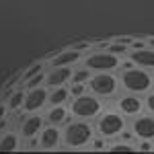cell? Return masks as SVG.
Instances as JSON below:
<instances>
[{
    "instance_id": "obj_12",
    "label": "cell",
    "mask_w": 154,
    "mask_h": 154,
    "mask_svg": "<svg viewBox=\"0 0 154 154\" xmlns=\"http://www.w3.org/2000/svg\"><path fill=\"white\" fill-rule=\"evenodd\" d=\"M117 107H119V113L121 115H138L140 111H142L144 103L138 99V95H131V93H128V95H123L121 99L117 101Z\"/></svg>"
},
{
    "instance_id": "obj_3",
    "label": "cell",
    "mask_w": 154,
    "mask_h": 154,
    "mask_svg": "<svg viewBox=\"0 0 154 154\" xmlns=\"http://www.w3.org/2000/svg\"><path fill=\"white\" fill-rule=\"evenodd\" d=\"M101 111H103V103L99 101V97L88 95V93L74 97V101L70 105V115H74L76 119H93Z\"/></svg>"
},
{
    "instance_id": "obj_23",
    "label": "cell",
    "mask_w": 154,
    "mask_h": 154,
    "mask_svg": "<svg viewBox=\"0 0 154 154\" xmlns=\"http://www.w3.org/2000/svg\"><path fill=\"white\" fill-rule=\"evenodd\" d=\"M68 93H70V97L82 95V93H86V84H82V82H72V86L68 88Z\"/></svg>"
},
{
    "instance_id": "obj_9",
    "label": "cell",
    "mask_w": 154,
    "mask_h": 154,
    "mask_svg": "<svg viewBox=\"0 0 154 154\" xmlns=\"http://www.w3.org/2000/svg\"><path fill=\"white\" fill-rule=\"evenodd\" d=\"M62 144V131L58 130V125H51L49 123L48 128H41L39 131V148L43 150H54V148H60Z\"/></svg>"
},
{
    "instance_id": "obj_14",
    "label": "cell",
    "mask_w": 154,
    "mask_h": 154,
    "mask_svg": "<svg viewBox=\"0 0 154 154\" xmlns=\"http://www.w3.org/2000/svg\"><path fill=\"white\" fill-rule=\"evenodd\" d=\"M43 121H45V117H39V115H31V117H27L21 123V136L23 138H33V136H37L39 131H41V128H43Z\"/></svg>"
},
{
    "instance_id": "obj_20",
    "label": "cell",
    "mask_w": 154,
    "mask_h": 154,
    "mask_svg": "<svg viewBox=\"0 0 154 154\" xmlns=\"http://www.w3.org/2000/svg\"><path fill=\"white\" fill-rule=\"evenodd\" d=\"M23 99H25V93H23V91H17V93H12L11 99H8V109H12V111L21 109V107H23Z\"/></svg>"
},
{
    "instance_id": "obj_13",
    "label": "cell",
    "mask_w": 154,
    "mask_h": 154,
    "mask_svg": "<svg viewBox=\"0 0 154 154\" xmlns=\"http://www.w3.org/2000/svg\"><path fill=\"white\" fill-rule=\"evenodd\" d=\"M130 62L138 68H154V49L152 48H142V49H131Z\"/></svg>"
},
{
    "instance_id": "obj_10",
    "label": "cell",
    "mask_w": 154,
    "mask_h": 154,
    "mask_svg": "<svg viewBox=\"0 0 154 154\" xmlns=\"http://www.w3.org/2000/svg\"><path fill=\"white\" fill-rule=\"evenodd\" d=\"M72 76V68L70 66H56L49 72H45V86L48 88H56V86H64V84L70 82Z\"/></svg>"
},
{
    "instance_id": "obj_17",
    "label": "cell",
    "mask_w": 154,
    "mask_h": 154,
    "mask_svg": "<svg viewBox=\"0 0 154 154\" xmlns=\"http://www.w3.org/2000/svg\"><path fill=\"white\" fill-rule=\"evenodd\" d=\"M19 148V136L14 131H6L0 136V152H14Z\"/></svg>"
},
{
    "instance_id": "obj_18",
    "label": "cell",
    "mask_w": 154,
    "mask_h": 154,
    "mask_svg": "<svg viewBox=\"0 0 154 154\" xmlns=\"http://www.w3.org/2000/svg\"><path fill=\"white\" fill-rule=\"evenodd\" d=\"M91 78V70L84 66V68H72V76H70V82H82L86 84Z\"/></svg>"
},
{
    "instance_id": "obj_24",
    "label": "cell",
    "mask_w": 154,
    "mask_h": 154,
    "mask_svg": "<svg viewBox=\"0 0 154 154\" xmlns=\"http://www.w3.org/2000/svg\"><path fill=\"white\" fill-rule=\"evenodd\" d=\"M43 66H45L43 62H37V64H33V66L29 68V72H27V74H23V80H27L29 76H33V74H37V72H41V70H43Z\"/></svg>"
},
{
    "instance_id": "obj_4",
    "label": "cell",
    "mask_w": 154,
    "mask_h": 154,
    "mask_svg": "<svg viewBox=\"0 0 154 154\" xmlns=\"http://www.w3.org/2000/svg\"><path fill=\"white\" fill-rule=\"evenodd\" d=\"M86 84H88L93 95L101 97V99H109V97H113L117 93L119 78L113 76L111 72H95V74H91V78H88Z\"/></svg>"
},
{
    "instance_id": "obj_1",
    "label": "cell",
    "mask_w": 154,
    "mask_h": 154,
    "mask_svg": "<svg viewBox=\"0 0 154 154\" xmlns=\"http://www.w3.org/2000/svg\"><path fill=\"white\" fill-rule=\"evenodd\" d=\"M95 136V130L93 125L86 121V119H80V121H68L66 128L62 131V140H64V146L66 148H86L91 140Z\"/></svg>"
},
{
    "instance_id": "obj_16",
    "label": "cell",
    "mask_w": 154,
    "mask_h": 154,
    "mask_svg": "<svg viewBox=\"0 0 154 154\" xmlns=\"http://www.w3.org/2000/svg\"><path fill=\"white\" fill-rule=\"evenodd\" d=\"M68 97L70 93L66 86H56V88H51V93H48V103L49 105H66Z\"/></svg>"
},
{
    "instance_id": "obj_7",
    "label": "cell",
    "mask_w": 154,
    "mask_h": 154,
    "mask_svg": "<svg viewBox=\"0 0 154 154\" xmlns=\"http://www.w3.org/2000/svg\"><path fill=\"white\" fill-rule=\"evenodd\" d=\"M48 103V86H35V88H27L23 99V111L25 113H37L39 109H43Z\"/></svg>"
},
{
    "instance_id": "obj_28",
    "label": "cell",
    "mask_w": 154,
    "mask_h": 154,
    "mask_svg": "<svg viewBox=\"0 0 154 154\" xmlns=\"http://www.w3.org/2000/svg\"><path fill=\"white\" fill-rule=\"evenodd\" d=\"M91 142H93V148H97V150H99V148H105V142H103L101 138H95V136H93Z\"/></svg>"
},
{
    "instance_id": "obj_22",
    "label": "cell",
    "mask_w": 154,
    "mask_h": 154,
    "mask_svg": "<svg viewBox=\"0 0 154 154\" xmlns=\"http://www.w3.org/2000/svg\"><path fill=\"white\" fill-rule=\"evenodd\" d=\"M107 51H111V54H115V56H123V54H128V45L115 41V43H109V45H107Z\"/></svg>"
},
{
    "instance_id": "obj_21",
    "label": "cell",
    "mask_w": 154,
    "mask_h": 154,
    "mask_svg": "<svg viewBox=\"0 0 154 154\" xmlns=\"http://www.w3.org/2000/svg\"><path fill=\"white\" fill-rule=\"evenodd\" d=\"M109 150H111V152H136V146L130 144V142H119V144L109 146Z\"/></svg>"
},
{
    "instance_id": "obj_6",
    "label": "cell",
    "mask_w": 154,
    "mask_h": 154,
    "mask_svg": "<svg viewBox=\"0 0 154 154\" xmlns=\"http://www.w3.org/2000/svg\"><path fill=\"white\" fill-rule=\"evenodd\" d=\"M84 66L91 72H111L115 68H119V56L107 51V49H101V51H95V54L86 56Z\"/></svg>"
},
{
    "instance_id": "obj_5",
    "label": "cell",
    "mask_w": 154,
    "mask_h": 154,
    "mask_svg": "<svg viewBox=\"0 0 154 154\" xmlns=\"http://www.w3.org/2000/svg\"><path fill=\"white\" fill-rule=\"evenodd\" d=\"M97 131L101 138H117L121 131L125 130V115H121L117 111H109V113H99L97 115Z\"/></svg>"
},
{
    "instance_id": "obj_31",
    "label": "cell",
    "mask_w": 154,
    "mask_h": 154,
    "mask_svg": "<svg viewBox=\"0 0 154 154\" xmlns=\"http://www.w3.org/2000/svg\"><path fill=\"white\" fill-rule=\"evenodd\" d=\"M146 45H148V48H152V49H154V37H150V39L146 41Z\"/></svg>"
},
{
    "instance_id": "obj_19",
    "label": "cell",
    "mask_w": 154,
    "mask_h": 154,
    "mask_svg": "<svg viewBox=\"0 0 154 154\" xmlns=\"http://www.w3.org/2000/svg\"><path fill=\"white\" fill-rule=\"evenodd\" d=\"M43 80H45V72L41 70V72H37V74L29 76V78L25 80V88H35V86H41Z\"/></svg>"
},
{
    "instance_id": "obj_26",
    "label": "cell",
    "mask_w": 154,
    "mask_h": 154,
    "mask_svg": "<svg viewBox=\"0 0 154 154\" xmlns=\"http://www.w3.org/2000/svg\"><path fill=\"white\" fill-rule=\"evenodd\" d=\"M154 144L150 142V140H142V144H138L136 146V150H142V152H148V150H152Z\"/></svg>"
},
{
    "instance_id": "obj_32",
    "label": "cell",
    "mask_w": 154,
    "mask_h": 154,
    "mask_svg": "<svg viewBox=\"0 0 154 154\" xmlns=\"http://www.w3.org/2000/svg\"><path fill=\"white\" fill-rule=\"evenodd\" d=\"M4 113H6V109H4V105H0V119L4 117Z\"/></svg>"
},
{
    "instance_id": "obj_27",
    "label": "cell",
    "mask_w": 154,
    "mask_h": 154,
    "mask_svg": "<svg viewBox=\"0 0 154 154\" xmlns=\"http://www.w3.org/2000/svg\"><path fill=\"white\" fill-rule=\"evenodd\" d=\"M70 48L78 49V51H84V49H88V48H91V43H88V41H80V43H74V45H70Z\"/></svg>"
},
{
    "instance_id": "obj_29",
    "label": "cell",
    "mask_w": 154,
    "mask_h": 154,
    "mask_svg": "<svg viewBox=\"0 0 154 154\" xmlns=\"http://www.w3.org/2000/svg\"><path fill=\"white\" fill-rule=\"evenodd\" d=\"M130 48L131 49H142V48H146V43H144V41H136V39H131V41H130Z\"/></svg>"
},
{
    "instance_id": "obj_15",
    "label": "cell",
    "mask_w": 154,
    "mask_h": 154,
    "mask_svg": "<svg viewBox=\"0 0 154 154\" xmlns=\"http://www.w3.org/2000/svg\"><path fill=\"white\" fill-rule=\"evenodd\" d=\"M45 121H49L51 125H60V123H66L68 121V109L66 105H51V109L45 115Z\"/></svg>"
},
{
    "instance_id": "obj_30",
    "label": "cell",
    "mask_w": 154,
    "mask_h": 154,
    "mask_svg": "<svg viewBox=\"0 0 154 154\" xmlns=\"http://www.w3.org/2000/svg\"><path fill=\"white\" fill-rule=\"evenodd\" d=\"M121 138H123L125 142H131V140H134V131H128V130H123V131H121Z\"/></svg>"
},
{
    "instance_id": "obj_2",
    "label": "cell",
    "mask_w": 154,
    "mask_h": 154,
    "mask_svg": "<svg viewBox=\"0 0 154 154\" xmlns=\"http://www.w3.org/2000/svg\"><path fill=\"white\" fill-rule=\"evenodd\" d=\"M119 82H121V88L125 93L144 95L152 88V76L146 70H140L138 66H131V68H123L121 76H119Z\"/></svg>"
},
{
    "instance_id": "obj_8",
    "label": "cell",
    "mask_w": 154,
    "mask_h": 154,
    "mask_svg": "<svg viewBox=\"0 0 154 154\" xmlns=\"http://www.w3.org/2000/svg\"><path fill=\"white\" fill-rule=\"evenodd\" d=\"M131 131L138 140L154 142V115H140L131 123Z\"/></svg>"
},
{
    "instance_id": "obj_25",
    "label": "cell",
    "mask_w": 154,
    "mask_h": 154,
    "mask_svg": "<svg viewBox=\"0 0 154 154\" xmlns=\"http://www.w3.org/2000/svg\"><path fill=\"white\" fill-rule=\"evenodd\" d=\"M144 105H146V109H148V111L154 115V93H148L146 101H144Z\"/></svg>"
},
{
    "instance_id": "obj_11",
    "label": "cell",
    "mask_w": 154,
    "mask_h": 154,
    "mask_svg": "<svg viewBox=\"0 0 154 154\" xmlns=\"http://www.w3.org/2000/svg\"><path fill=\"white\" fill-rule=\"evenodd\" d=\"M56 56H51L49 60V64H51V68H56V66H76L80 60H82V51H78V49L74 48H68V49H62V51H54Z\"/></svg>"
}]
</instances>
